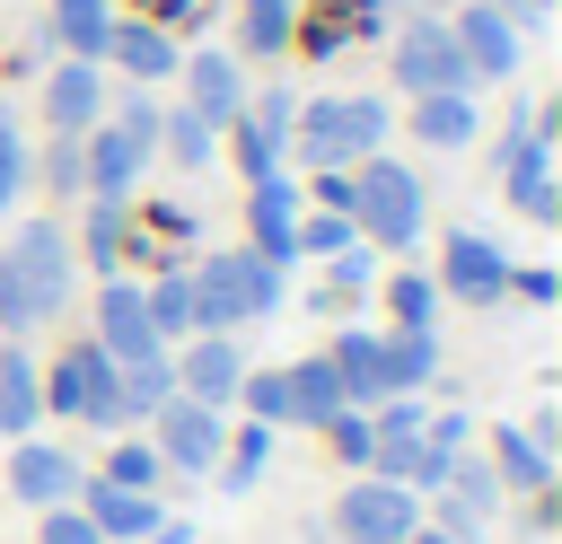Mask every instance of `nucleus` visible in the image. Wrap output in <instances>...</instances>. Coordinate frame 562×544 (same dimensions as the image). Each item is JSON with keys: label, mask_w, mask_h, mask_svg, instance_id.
Listing matches in <instances>:
<instances>
[{"label": "nucleus", "mask_w": 562, "mask_h": 544, "mask_svg": "<svg viewBox=\"0 0 562 544\" xmlns=\"http://www.w3.org/2000/svg\"><path fill=\"white\" fill-rule=\"evenodd\" d=\"M325 360L342 377V404H386V351H378V333H342Z\"/></svg>", "instance_id": "obj_21"}, {"label": "nucleus", "mask_w": 562, "mask_h": 544, "mask_svg": "<svg viewBox=\"0 0 562 544\" xmlns=\"http://www.w3.org/2000/svg\"><path fill=\"white\" fill-rule=\"evenodd\" d=\"M509 290H518V298H536V307H544V298H553V272H509Z\"/></svg>", "instance_id": "obj_43"}, {"label": "nucleus", "mask_w": 562, "mask_h": 544, "mask_svg": "<svg viewBox=\"0 0 562 544\" xmlns=\"http://www.w3.org/2000/svg\"><path fill=\"white\" fill-rule=\"evenodd\" d=\"M61 298H70V237L53 219H26L0 246V325L35 333L44 316H61Z\"/></svg>", "instance_id": "obj_1"}, {"label": "nucleus", "mask_w": 562, "mask_h": 544, "mask_svg": "<svg viewBox=\"0 0 562 544\" xmlns=\"http://www.w3.org/2000/svg\"><path fill=\"white\" fill-rule=\"evenodd\" d=\"M26 193V140H18V123H9V105H0V211Z\"/></svg>", "instance_id": "obj_37"}, {"label": "nucleus", "mask_w": 562, "mask_h": 544, "mask_svg": "<svg viewBox=\"0 0 562 544\" xmlns=\"http://www.w3.org/2000/svg\"><path fill=\"white\" fill-rule=\"evenodd\" d=\"M114 123H123V132H132V140H149V149H158V105H149V97H140V88H132V97H123V114H114Z\"/></svg>", "instance_id": "obj_41"}, {"label": "nucleus", "mask_w": 562, "mask_h": 544, "mask_svg": "<svg viewBox=\"0 0 562 544\" xmlns=\"http://www.w3.org/2000/svg\"><path fill=\"white\" fill-rule=\"evenodd\" d=\"M97 351H105V360L167 351V342L149 333V307H140V290H132V281H105V290H97Z\"/></svg>", "instance_id": "obj_15"}, {"label": "nucleus", "mask_w": 562, "mask_h": 544, "mask_svg": "<svg viewBox=\"0 0 562 544\" xmlns=\"http://www.w3.org/2000/svg\"><path fill=\"white\" fill-rule=\"evenodd\" d=\"M334 526H342L351 544H404V535L422 526V500H413L404 483H386V474H360V483L342 491Z\"/></svg>", "instance_id": "obj_6"}, {"label": "nucleus", "mask_w": 562, "mask_h": 544, "mask_svg": "<svg viewBox=\"0 0 562 544\" xmlns=\"http://www.w3.org/2000/svg\"><path fill=\"white\" fill-rule=\"evenodd\" d=\"M501 175H509V202H518L527 219H553V211H562V202H553V149H544V123H518V132H509Z\"/></svg>", "instance_id": "obj_13"}, {"label": "nucleus", "mask_w": 562, "mask_h": 544, "mask_svg": "<svg viewBox=\"0 0 562 544\" xmlns=\"http://www.w3.org/2000/svg\"><path fill=\"white\" fill-rule=\"evenodd\" d=\"M422 439H430V447H448V456H457V447H465V439H474V421H465V412H439V421H430V430H422Z\"/></svg>", "instance_id": "obj_42"}, {"label": "nucleus", "mask_w": 562, "mask_h": 544, "mask_svg": "<svg viewBox=\"0 0 562 544\" xmlns=\"http://www.w3.org/2000/svg\"><path fill=\"white\" fill-rule=\"evenodd\" d=\"M378 351H386V395H413V386L439 369V342H430V325H395V333H378Z\"/></svg>", "instance_id": "obj_23"}, {"label": "nucleus", "mask_w": 562, "mask_h": 544, "mask_svg": "<svg viewBox=\"0 0 562 544\" xmlns=\"http://www.w3.org/2000/svg\"><path fill=\"white\" fill-rule=\"evenodd\" d=\"M35 412H44V377H35V360H26V351H0V430L26 439Z\"/></svg>", "instance_id": "obj_24"}, {"label": "nucleus", "mask_w": 562, "mask_h": 544, "mask_svg": "<svg viewBox=\"0 0 562 544\" xmlns=\"http://www.w3.org/2000/svg\"><path fill=\"white\" fill-rule=\"evenodd\" d=\"M501 290H509V254H501L492 237L457 228V237L439 246V298H474V307H492Z\"/></svg>", "instance_id": "obj_10"}, {"label": "nucleus", "mask_w": 562, "mask_h": 544, "mask_svg": "<svg viewBox=\"0 0 562 544\" xmlns=\"http://www.w3.org/2000/svg\"><path fill=\"white\" fill-rule=\"evenodd\" d=\"M448 35H457V53H465V70H474V79H509V70H518V18H509V9L474 0Z\"/></svg>", "instance_id": "obj_12"}, {"label": "nucleus", "mask_w": 562, "mask_h": 544, "mask_svg": "<svg viewBox=\"0 0 562 544\" xmlns=\"http://www.w3.org/2000/svg\"><path fill=\"white\" fill-rule=\"evenodd\" d=\"M220 456H228V491H246V483L263 474V456H272V430H263V421H246V430H237Z\"/></svg>", "instance_id": "obj_33"}, {"label": "nucleus", "mask_w": 562, "mask_h": 544, "mask_svg": "<svg viewBox=\"0 0 562 544\" xmlns=\"http://www.w3.org/2000/svg\"><path fill=\"white\" fill-rule=\"evenodd\" d=\"M325 439H334V456H342V465H369V421H360L351 404H342V412L325 421Z\"/></svg>", "instance_id": "obj_38"}, {"label": "nucleus", "mask_w": 562, "mask_h": 544, "mask_svg": "<svg viewBox=\"0 0 562 544\" xmlns=\"http://www.w3.org/2000/svg\"><path fill=\"white\" fill-rule=\"evenodd\" d=\"M386 298H395V325H430V316H439V281H430V272H395Z\"/></svg>", "instance_id": "obj_32"}, {"label": "nucleus", "mask_w": 562, "mask_h": 544, "mask_svg": "<svg viewBox=\"0 0 562 544\" xmlns=\"http://www.w3.org/2000/svg\"><path fill=\"white\" fill-rule=\"evenodd\" d=\"M360 228L342 219V211H316V219H299V254H342Z\"/></svg>", "instance_id": "obj_36"}, {"label": "nucleus", "mask_w": 562, "mask_h": 544, "mask_svg": "<svg viewBox=\"0 0 562 544\" xmlns=\"http://www.w3.org/2000/svg\"><path fill=\"white\" fill-rule=\"evenodd\" d=\"M158 465H184V474H211L220 465V447H228V430H220V412L211 404H193V395H167L158 412Z\"/></svg>", "instance_id": "obj_9"}, {"label": "nucleus", "mask_w": 562, "mask_h": 544, "mask_svg": "<svg viewBox=\"0 0 562 544\" xmlns=\"http://www.w3.org/2000/svg\"><path fill=\"white\" fill-rule=\"evenodd\" d=\"M140 307H149V333H158V342L193 333V281H184V272H158V281L140 290Z\"/></svg>", "instance_id": "obj_28"}, {"label": "nucleus", "mask_w": 562, "mask_h": 544, "mask_svg": "<svg viewBox=\"0 0 562 544\" xmlns=\"http://www.w3.org/2000/svg\"><path fill=\"white\" fill-rule=\"evenodd\" d=\"M9 491L35 500V509H61V500L79 491V456L53 447V439H18V456H9Z\"/></svg>", "instance_id": "obj_14"}, {"label": "nucleus", "mask_w": 562, "mask_h": 544, "mask_svg": "<svg viewBox=\"0 0 562 544\" xmlns=\"http://www.w3.org/2000/svg\"><path fill=\"white\" fill-rule=\"evenodd\" d=\"M88 263H97V272L123 263V202H97V211H88Z\"/></svg>", "instance_id": "obj_34"}, {"label": "nucleus", "mask_w": 562, "mask_h": 544, "mask_svg": "<svg viewBox=\"0 0 562 544\" xmlns=\"http://www.w3.org/2000/svg\"><path fill=\"white\" fill-rule=\"evenodd\" d=\"M105 53H114V61H123L140 88H149V79H176V61H184L167 26H114V35H105Z\"/></svg>", "instance_id": "obj_22"}, {"label": "nucleus", "mask_w": 562, "mask_h": 544, "mask_svg": "<svg viewBox=\"0 0 562 544\" xmlns=\"http://www.w3.org/2000/svg\"><path fill=\"white\" fill-rule=\"evenodd\" d=\"M140 167H149V140H132L123 123H88V132H79V184H88L97 202H132Z\"/></svg>", "instance_id": "obj_8"}, {"label": "nucleus", "mask_w": 562, "mask_h": 544, "mask_svg": "<svg viewBox=\"0 0 562 544\" xmlns=\"http://www.w3.org/2000/svg\"><path fill=\"white\" fill-rule=\"evenodd\" d=\"M44 114H53V132H88L97 114H105V70L97 61H61L53 79H44Z\"/></svg>", "instance_id": "obj_16"}, {"label": "nucleus", "mask_w": 562, "mask_h": 544, "mask_svg": "<svg viewBox=\"0 0 562 544\" xmlns=\"http://www.w3.org/2000/svg\"><path fill=\"white\" fill-rule=\"evenodd\" d=\"M342 211H351V228H360L369 246H413V237H422V175L395 167V158H360Z\"/></svg>", "instance_id": "obj_4"}, {"label": "nucleus", "mask_w": 562, "mask_h": 544, "mask_svg": "<svg viewBox=\"0 0 562 544\" xmlns=\"http://www.w3.org/2000/svg\"><path fill=\"white\" fill-rule=\"evenodd\" d=\"M492 456H501V483H518V491H544L553 483V447L536 430H492Z\"/></svg>", "instance_id": "obj_25"}, {"label": "nucleus", "mask_w": 562, "mask_h": 544, "mask_svg": "<svg viewBox=\"0 0 562 544\" xmlns=\"http://www.w3.org/2000/svg\"><path fill=\"white\" fill-rule=\"evenodd\" d=\"M53 35L70 44V61H97L105 35H114V9L105 0H53Z\"/></svg>", "instance_id": "obj_26"}, {"label": "nucleus", "mask_w": 562, "mask_h": 544, "mask_svg": "<svg viewBox=\"0 0 562 544\" xmlns=\"http://www.w3.org/2000/svg\"><path fill=\"white\" fill-rule=\"evenodd\" d=\"M237 377H246V351L228 342V333H193L184 342V360H176V395H193V404H237Z\"/></svg>", "instance_id": "obj_11"}, {"label": "nucleus", "mask_w": 562, "mask_h": 544, "mask_svg": "<svg viewBox=\"0 0 562 544\" xmlns=\"http://www.w3.org/2000/svg\"><path fill=\"white\" fill-rule=\"evenodd\" d=\"M290 140L307 167H351V158H378L386 140V105L378 97H316L290 114Z\"/></svg>", "instance_id": "obj_3"}, {"label": "nucleus", "mask_w": 562, "mask_h": 544, "mask_svg": "<svg viewBox=\"0 0 562 544\" xmlns=\"http://www.w3.org/2000/svg\"><path fill=\"white\" fill-rule=\"evenodd\" d=\"M44 175H53V193H88V184H79V140H70V132L53 140V158H44Z\"/></svg>", "instance_id": "obj_40"}, {"label": "nucleus", "mask_w": 562, "mask_h": 544, "mask_svg": "<svg viewBox=\"0 0 562 544\" xmlns=\"http://www.w3.org/2000/svg\"><path fill=\"white\" fill-rule=\"evenodd\" d=\"M193 281V333H228V325H255L281 307V263H263L255 246H220Z\"/></svg>", "instance_id": "obj_2"}, {"label": "nucleus", "mask_w": 562, "mask_h": 544, "mask_svg": "<svg viewBox=\"0 0 562 544\" xmlns=\"http://www.w3.org/2000/svg\"><path fill=\"white\" fill-rule=\"evenodd\" d=\"M404 544H457V535H439V526H413V535H404Z\"/></svg>", "instance_id": "obj_44"}, {"label": "nucleus", "mask_w": 562, "mask_h": 544, "mask_svg": "<svg viewBox=\"0 0 562 544\" xmlns=\"http://www.w3.org/2000/svg\"><path fill=\"white\" fill-rule=\"evenodd\" d=\"M176 70H184V88H193V114H202L211 132H228V123H237V105H246L237 61H228V53H184Z\"/></svg>", "instance_id": "obj_18"}, {"label": "nucleus", "mask_w": 562, "mask_h": 544, "mask_svg": "<svg viewBox=\"0 0 562 544\" xmlns=\"http://www.w3.org/2000/svg\"><path fill=\"white\" fill-rule=\"evenodd\" d=\"M246 219H255V254L263 263H290L299 254V193H290V175H263Z\"/></svg>", "instance_id": "obj_19"}, {"label": "nucleus", "mask_w": 562, "mask_h": 544, "mask_svg": "<svg viewBox=\"0 0 562 544\" xmlns=\"http://www.w3.org/2000/svg\"><path fill=\"white\" fill-rule=\"evenodd\" d=\"M79 518H88L105 544H114V535H158V500H149V491H123V483H105V474L79 483Z\"/></svg>", "instance_id": "obj_17"}, {"label": "nucleus", "mask_w": 562, "mask_h": 544, "mask_svg": "<svg viewBox=\"0 0 562 544\" xmlns=\"http://www.w3.org/2000/svg\"><path fill=\"white\" fill-rule=\"evenodd\" d=\"M158 140H167V158H176V167H211V140H220V132L184 105V114H158Z\"/></svg>", "instance_id": "obj_30"}, {"label": "nucleus", "mask_w": 562, "mask_h": 544, "mask_svg": "<svg viewBox=\"0 0 562 544\" xmlns=\"http://www.w3.org/2000/svg\"><path fill=\"white\" fill-rule=\"evenodd\" d=\"M413 140H422V149H465V140H474V97H465V88L413 97Z\"/></svg>", "instance_id": "obj_20"}, {"label": "nucleus", "mask_w": 562, "mask_h": 544, "mask_svg": "<svg viewBox=\"0 0 562 544\" xmlns=\"http://www.w3.org/2000/svg\"><path fill=\"white\" fill-rule=\"evenodd\" d=\"M44 544H105V535H97V526H88V518L61 500V509H44Z\"/></svg>", "instance_id": "obj_39"}, {"label": "nucleus", "mask_w": 562, "mask_h": 544, "mask_svg": "<svg viewBox=\"0 0 562 544\" xmlns=\"http://www.w3.org/2000/svg\"><path fill=\"white\" fill-rule=\"evenodd\" d=\"M369 272H378V263H369V246L351 237V246L334 254V272H325V307H351V298H369Z\"/></svg>", "instance_id": "obj_31"}, {"label": "nucleus", "mask_w": 562, "mask_h": 544, "mask_svg": "<svg viewBox=\"0 0 562 544\" xmlns=\"http://www.w3.org/2000/svg\"><path fill=\"white\" fill-rule=\"evenodd\" d=\"M290 35H299V0H246V18H237L246 53H281Z\"/></svg>", "instance_id": "obj_29"}, {"label": "nucleus", "mask_w": 562, "mask_h": 544, "mask_svg": "<svg viewBox=\"0 0 562 544\" xmlns=\"http://www.w3.org/2000/svg\"><path fill=\"white\" fill-rule=\"evenodd\" d=\"M114 377H123V412H158V404L176 395V360H167V351H140V360H114Z\"/></svg>", "instance_id": "obj_27"}, {"label": "nucleus", "mask_w": 562, "mask_h": 544, "mask_svg": "<svg viewBox=\"0 0 562 544\" xmlns=\"http://www.w3.org/2000/svg\"><path fill=\"white\" fill-rule=\"evenodd\" d=\"M105 483H123V491H149V483H158V447H140V439H123V447L105 456Z\"/></svg>", "instance_id": "obj_35"}, {"label": "nucleus", "mask_w": 562, "mask_h": 544, "mask_svg": "<svg viewBox=\"0 0 562 544\" xmlns=\"http://www.w3.org/2000/svg\"><path fill=\"white\" fill-rule=\"evenodd\" d=\"M395 79H404L413 97H439V88H474V70H465V53H457V35H448L439 18H413V26L395 35Z\"/></svg>", "instance_id": "obj_7"}, {"label": "nucleus", "mask_w": 562, "mask_h": 544, "mask_svg": "<svg viewBox=\"0 0 562 544\" xmlns=\"http://www.w3.org/2000/svg\"><path fill=\"white\" fill-rule=\"evenodd\" d=\"M44 404H61L70 421H97V430H114V421H132V412H123V377H114V360H105L97 342H79V351H61V369H53V386H44Z\"/></svg>", "instance_id": "obj_5"}]
</instances>
